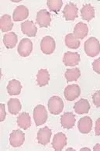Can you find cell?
<instances>
[{
  "instance_id": "1",
  "label": "cell",
  "mask_w": 100,
  "mask_h": 151,
  "mask_svg": "<svg viewBox=\"0 0 100 151\" xmlns=\"http://www.w3.org/2000/svg\"><path fill=\"white\" fill-rule=\"evenodd\" d=\"M84 50L86 55L95 58L100 53V43L96 37H90L85 42Z\"/></svg>"
},
{
  "instance_id": "2",
  "label": "cell",
  "mask_w": 100,
  "mask_h": 151,
  "mask_svg": "<svg viewBox=\"0 0 100 151\" xmlns=\"http://www.w3.org/2000/svg\"><path fill=\"white\" fill-rule=\"evenodd\" d=\"M48 110L53 115H59L64 109V102L59 96H52L48 101Z\"/></svg>"
},
{
  "instance_id": "3",
  "label": "cell",
  "mask_w": 100,
  "mask_h": 151,
  "mask_svg": "<svg viewBox=\"0 0 100 151\" xmlns=\"http://www.w3.org/2000/svg\"><path fill=\"white\" fill-rule=\"evenodd\" d=\"M33 119L37 126H41L47 122V112L42 105H38L33 109Z\"/></svg>"
},
{
  "instance_id": "4",
  "label": "cell",
  "mask_w": 100,
  "mask_h": 151,
  "mask_svg": "<svg viewBox=\"0 0 100 151\" xmlns=\"http://www.w3.org/2000/svg\"><path fill=\"white\" fill-rule=\"evenodd\" d=\"M56 43L53 37L50 36H46L42 39L40 42V50L45 54H51L55 50Z\"/></svg>"
},
{
  "instance_id": "5",
  "label": "cell",
  "mask_w": 100,
  "mask_h": 151,
  "mask_svg": "<svg viewBox=\"0 0 100 151\" xmlns=\"http://www.w3.org/2000/svg\"><path fill=\"white\" fill-rule=\"evenodd\" d=\"M32 50H33V43L31 40L27 38H23L21 40L17 48L18 54L21 57L26 58L31 54Z\"/></svg>"
},
{
  "instance_id": "6",
  "label": "cell",
  "mask_w": 100,
  "mask_h": 151,
  "mask_svg": "<svg viewBox=\"0 0 100 151\" xmlns=\"http://www.w3.org/2000/svg\"><path fill=\"white\" fill-rule=\"evenodd\" d=\"M25 141V134L23 131L17 129L13 130L9 136V143L13 147H19Z\"/></svg>"
},
{
  "instance_id": "7",
  "label": "cell",
  "mask_w": 100,
  "mask_h": 151,
  "mask_svg": "<svg viewBox=\"0 0 100 151\" xmlns=\"http://www.w3.org/2000/svg\"><path fill=\"white\" fill-rule=\"evenodd\" d=\"M78 11L77 6L72 2H69L63 9V16L67 21H73L78 17Z\"/></svg>"
},
{
  "instance_id": "8",
  "label": "cell",
  "mask_w": 100,
  "mask_h": 151,
  "mask_svg": "<svg viewBox=\"0 0 100 151\" xmlns=\"http://www.w3.org/2000/svg\"><path fill=\"white\" fill-rule=\"evenodd\" d=\"M81 94V89L78 85H69L65 89L64 95L68 101H74L79 97Z\"/></svg>"
},
{
  "instance_id": "9",
  "label": "cell",
  "mask_w": 100,
  "mask_h": 151,
  "mask_svg": "<svg viewBox=\"0 0 100 151\" xmlns=\"http://www.w3.org/2000/svg\"><path fill=\"white\" fill-rule=\"evenodd\" d=\"M37 23L40 27H44L47 28L50 26V22H51V17L49 12L46 9H41L37 13V17H36Z\"/></svg>"
},
{
  "instance_id": "10",
  "label": "cell",
  "mask_w": 100,
  "mask_h": 151,
  "mask_svg": "<svg viewBox=\"0 0 100 151\" xmlns=\"http://www.w3.org/2000/svg\"><path fill=\"white\" fill-rule=\"evenodd\" d=\"M21 30L23 34L28 37H35L37 33V27H36L35 23L31 20H26L21 24Z\"/></svg>"
},
{
  "instance_id": "11",
  "label": "cell",
  "mask_w": 100,
  "mask_h": 151,
  "mask_svg": "<svg viewBox=\"0 0 100 151\" xmlns=\"http://www.w3.org/2000/svg\"><path fill=\"white\" fill-rule=\"evenodd\" d=\"M80 61V55L76 52H66L63 57V63L65 66H75Z\"/></svg>"
},
{
  "instance_id": "12",
  "label": "cell",
  "mask_w": 100,
  "mask_h": 151,
  "mask_svg": "<svg viewBox=\"0 0 100 151\" xmlns=\"http://www.w3.org/2000/svg\"><path fill=\"white\" fill-rule=\"evenodd\" d=\"M52 135V131L47 126L39 129L37 132V141L38 143L44 146H46L47 143H50V137Z\"/></svg>"
},
{
  "instance_id": "13",
  "label": "cell",
  "mask_w": 100,
  "mask_h": 151,
  "mask_svg": "<svg viewBox=\"0 0 100 151\" xmlns=\"http://www.w3.org/2000/svg\"><path fill=\"white\" fill-rule=\"evenodd\" d=\"M67 145V137L65 133L58 132L54 135L52 140V147L55 150L60 151Z\"/></svg>"
},
{
  "instance_id": "14",
  "label": "cell",
  "mask_w": 100,
  "mask_h": 151,
  "mask_svg": "<svg viewBox=\"0 0 100 151\" xmlns=\"http://www.w3.org/2000/svg\"><path fill=\"white\" fill-rule=\"evenodd\" d=\"M78 128L80 132L83 134H88L92 128V120L88 116H85L83 118L80 119L78 123Z\"/></svg>"
},
{
  "instance_id": "15",
  "label": "cell",
  "mask_w": 100,
  "mask_h": 151,
  "mask_svg": "<svg viewBox=\"0 0 100 151\" xmlns=\"http://www.w3.org/2000/svg\"><path fill=\"white\" fill-rule=\"evenodd\" d=\"M29 16V10L27 7L25 6H19L15 9L13 11V19L15 22H19V21L25 20L27 19V17Z\"/></svg>"
},
{
  "instance_id": "16",
  "label": "cell",
  "mask_w": 100,
  "mask_h": 151,
  "mask_svg": "<svg viewBox=\"0 0 100 151\" xmlns=\"http://www.w3.org/2000/svg\"><path fill=\"white\" fill-rule=\"evenodd\" d=\"M75 116L72 112H65L60 117V124L65 129H72L75 125Z\"/></svg>"
},
{
  "instance_id": "17",
  "label": "cell",
  "mask_w": 100,
  "mask_h": 151,
  "mask_svg": "<svg viewBox=\"0 0 100 151\" xmlns=\"http://www.w3.org/2000/svg\"><path fill=\"white\" fill-rule=\"evenodd\" d=\"M74 110L75 113L81 115V114H86L89 112L90 110V104L87 99H81L77 102H75L74 106Z\"/></svg>"
},
{
  "instance_id": "18",
  "label": "cell",
  "mask_w": 100,
  "mask_h": 151,
  "mask_svg": "<svg viewBox=\"0 0 100 151\" xmlns=\"http://www.w3.org/2000/svg\"><path fill=\"white\" fill-rule=\"evenodd\" d=\"M88 28L86 23L80 22L75 25L73 34L78 39H84L88 35Z\"/></svg>"
},
{
  "instance_id": "19",
  "label": "cell",
  "mask_w": 100,
  "mask_h": 151,
  "mask_svg": "<svg viewBox=\"0 0 100 151\" xmlns=\"http://www.w3.org/2000/svg\"><path fill=\"white\" fill-rule=\"evenodd\" d=\"M17 41H18L17 35L13 32L7 33L3 36V44L8 49H12L14 47L17 45Z\"/></svg>"
},
{
  "instance_id": "20",
  "label": "cell",
  "mask_w": 100,
  "mask_h": 151,
  "mask_svg": "<svg viewBox=\"0 0 100 151\" xmlns=\"http://www.w3.org/2000/svg\"><path fill=\"white\" fill-rule=\"evenodd\" d=\"M22 90V85L20 81L17 79H13L9 82L7 85V91L9 95H18Z\"/></svg>"
},
{
  "instance_id": "21",
  "label": "cell",
  "mask_w": 100,
  "mask_h": 151,
  "mask_svg": "<svg viewBox=\"0 0 100 151\" xmlns=\"http://www.w3.org/2000/svg\"><path fill=\"white\" fill-rule=\"evenodd\" d=\"M17 124L24 130L27 129L31 126V118L29 113L27 112H23L19 114V116L17 118Z\"/></svg>"
},
{
  "instance_id": "22",
  "label": "cell",
  "mask_w": 100,
  "mask_h": 151,
  "mask_svg": "<svg viewBox=\"0 0 100 151\" xmlns=\"http://www.w3.org/2000/svg\"><path fill=\"white\" fill-rule=\"evenodd\" d=\"M81 18L84 20L91 21L95 17V9L91 4L84 5L81 9Z\"/></svg>"
},
{
  "instance_id": "23",
  "label": "cell",
  "mask_w": 100,
  "mask_h": 151,
  "mask_svg": "<svg viewBox=\"0 0 100 151\" xmlns=\"http://www.w3.org/2000/svg\"><path fill=\"white\" fill-rule=\"evenodd\" d=\"M13 23L12 19H11L10 16L9 15H3L1 18H0V29L2 32L6 33V32L10 31L11 29H13Z\"/></svg>"
},
{
  "instance_id": "24",
  "label": "cell",
  "mask_w": 100,
  "mask_h": 151,
  "mask_svg": "<svg viewBox=\"0 0 100 151\" xmlns=\"http://www.w3.org/2000/svg\"><path fill=\"white\" fill-rule=\"evenodd\" d=\"M50 81V75L47 69H40L37 75V82L40 87L48 85Z\"/></svg>"
},
{
  "instance_id": "25",
  "label": "cell",
  "mask_w": 100,
  "mask_h": 151,
  "mask_svg": "<svg viewBox=\"0 0 100 151\" xmlns=\"http://www.w3.org/2000/svg\"><path fill=\"white\" fill-rule=\"evenodd\" d=\"M65 44L68 47L71 49H77L80 47V40L78 39L73 33H68L65 37Z\"/></svg>"
},
{
  "instance_id": "26",
  "label": "cell",
  "mask_w": 100,
  "mask_h": 151,
  "mask_svg": "<svg viewBox=\"0 0 100 151\" xmlns=\"http://www.w3.org/2000/svg\"><path fill=\"white\" fill-rule=\"evenodd\" d=\"M22 109V106L18 99H10L8 101V110L13 115H17Z\"/></svg>"
},
{
  "instance_id": "27",
  "label": "cell",
  "mask_w": 100,
  "mask_h": 151,
  "mask_svg": "<svg viewBox=\"0 0 100 151\" xmlns=\"http://www.w3.org/2000/svg\"><path fill=\"white\" fill-rule=\"evenodd\" d=\"M65 76L67 81H68V82L75 81H77L81 76V71H80L79 68L68 69L65 71Z\"/></svg>"
},
{
  "instance_id": "28",
  "label": "cell",
  "mask_w": 100,
  "mask_h": 151,
  "mask_svg": "<svg viewBox=\"0 0 100 151\" xmlns=\"http://www.w3.org/2000/svg\"><path fill=\"white\" fill-rule=\"evenodd\" d=\"M47 5L51 12L58 13L62 7L63 1L62 0H48L47 1Z\"/></svg>"
},
{
  "instance_id": "29",
  "label": "cell",
  "mask_w": 100,
  "mask_h": 151,
  "mask_svg": "<svg viewBox=\"0 0 100 151\" xmlns=\"http://www.w3.org/2000/svg\"><path fill=\"white\" fill-rule=\"evenodd\" d=\"M92 101L96 107L100 108V91H96L92 95Z\"/></svg>"
},
{
  "instance_id": "30",
  "label": "cell",
  "mask_w": 100,
  "mask_h": 151,
  "mask_svg": "<svg viewBox=\"0 0 100 151\" xmlns=\"http://www.w3.org/2000/svg\"><path fill=\"white\" fill-rule=\"evenodd\" d=\"M6 116V107L4 104H0V122H3Z\"/></svg>"
},
{
  "instance_id": "31",
  "label": "cell",
  "mask_w": 100,
  "mask_h": 151,
  "mask_svg": "<svg viewBox=\"0 0 100 151\" xmlns=\"http://www.w3.org/2000/svg\"><path fill=\"white\" fill-rule=\"evenodd\" d=\"M92 68L95 72L100 75V58L94 60V62L92 63Z\"/></svg>"
},
{
  "instance_id": "32",
  "label": "cell",
  "mask_w": 100,
  "mask_h": 151,
  "mask_svg": "<svg viewBox=\"0 0 100 151\" xmlns=\"http://www.w3.org/2000/svg\"><path fill=\"white\" fill-rule=\"evenodd\" d=\"M95 132L96 136H100V118L96 120L95 126Z\"/></svg>"
},
{
  "instance_id": "33",
  "label": "cell",
  "mask_w": 100,
  "mask_h": 151,
  "mask_svg": "<svg viewBox=\"0 0 100 151\" xmlns=\"http://www.w3.org/2000/svg\"><path fill=\"white\" fill-rule=\"evenodd\" d=\"M93 150L95 151H100V143H97L96 146H94Z\"/></svg>"
},
{
  "instance_id": "34",
  "label": "cell",
  "mask_w": 100,
  "mask_h": 151,
  "mask_svg": "<svg viewBox=\"0 0 100 151\" xmlns=\"http://www.w3.org/2000/svg\"><path fill=\"white\" fill-rule=\"evenodd\" d=\"M80 150H85V151H90V149L89 148H86V147H85V148H81Z\"/></svg>"
},
{
  "instance_id": "35",
  "label": "cell",
  "mask_w": 100,
  "mask_h": 151,
  "mask_svg": "<svg viewBox=\"0 0 100 151\" xmlns=\"http://www.w3.org/2000/svg\"><path fill=\"white\" fill-rule=\"evenodd\" d=\"M67 151H69V150H75L73 149V148H68V149L66 150Z\"/></svg>"
}]
</instances>
